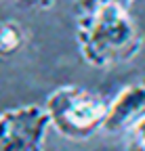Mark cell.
Masks as SVG:
<instances>
[{
    "instance_id": "obj_8",
    "label": "cell",
    "mask_w": 145,
    "mask_h": 151,
    "mask_svg": "<svg viewBox=\"0 0 145 151\" xmlns=\"http://www.w3.org/2000/svg\"><path fill=\"white\" fill-rule=\"evenodd\" d=\"M15 2H21L27 6H40V9H48L50 4H55V0H15Z\"/></svg>"
},
{
    "instance_id": "obj_3",
    "label": "cell",
    "mask_w": 145,
    "mask_h": 151,
    "mask_svg": "<svg viewBox=\"0 0 145 151\" xmlns=\"http://www.w3.org/2000/svg\"><path fill=\"white\" fill-rule=\"evenodd\" d=\"M50 128L44 105L0 111V151H40Z\"/></svg>"
},
{
    "instance_id": "obj_6",
    "label": "cell",
    "mask_w": 145,
    "mask_h": 151,
    "mask_svg": "<svg viewBox=\"0 0 145 151\" xmlns=\"http://www.w3.org/2000/svg\"><path fill=\"white\" fill-rule=\"evenodd\" d=\"M135 0H74V15H86V13H93L97 9L103 6H124V9H131V4Z\"/></svg>"
},
{
    "instance_id": "obj_1",
    "label": "cell",
    "mask_w": 145,
    "mask_h": 151,
    "mask_svg": "<svg viewBox=\"0 0 145 151\" xmlns=\"http://www.w3.org/2000/svg\"><path fill=\"white\" fill-rule=\"evenodd\" d=\"M76 44L86 65L114 69L141 52L143 34L128 9L103 6L76 17Z\"/></svg>"
},
{
    "instance_id": "obj_4",
    "label": "cell",
    "mask_w": 145,
    "mask_h": 151,
    "mask_svg": "<svg viewBox=\"0 0 145 151\" xmlns=\"http://www.w3.org/2000/svg\"><path fill=\"white\" fill-rule=\"evenodd\" d=\"M145 113V78L126 84L116 97L107 103L105 118H103V132L118 134L126 132L131 124Z\"/></svg>"
},
{
    "instance_id": "obj_7",
    "label": "cell",
    "mask_w": 145,
    "mask_h": 151,
    "mask_svg": "<svg viewBox=\"0 0 145 151\" xmlns=\"http://www.w3.org/2000/svg\"><path fill=\"white\" fill-rule=\"evenodd\" d=\"M126 132H128V137H131V145L145 151V113L141 118H137Z\"/></svg>"
},
{
    "instance_id": "obj_5",
    "label": "cell",
    "mask_w": 145,
    "mask_h": 151,
    "mask_svg": "<svg viewBox=\"0 0 145 151\" xmlns=\"http://www.w3.org/2000/svg\"><path fill=\"white\" fill-rule=\"evenodd\" d=\"M25 44V29L15 21H2L0 23V55H15Z\"/></svg>"
},
{
    "instance_id": "obj_2",
    "label": "cell",
    "mask_w": 145,
    "mask_h": 151,
    "mask_svg": "<svg viewBox=\"0 0 145 151\" xmlns=\"http://www.w3.org/2000/svg\"><path fill=\"white\" fill-rule=\"evenodd\" d=\"M107 101L101 94L65 84L55 88L44 101L50 128L69 141H86L103 128Z\"/></svg>"
}]
</instances>
